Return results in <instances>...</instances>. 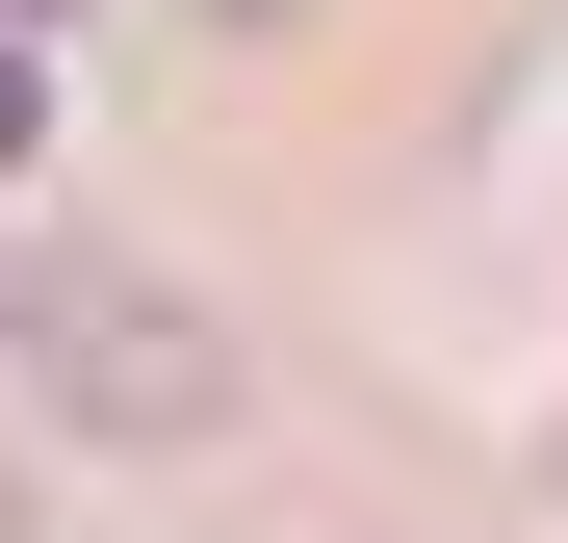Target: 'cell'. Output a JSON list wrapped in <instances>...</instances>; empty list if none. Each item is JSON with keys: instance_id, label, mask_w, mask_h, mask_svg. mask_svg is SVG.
Returning a JSON list of instances; mask_svg holds the SVG:
<instances>
[{"instance_id": "cell-1", "label": "cell", "mask_w": 568, "mask_h": 543, "mask_svg": "<svg viewBox=\"0 0 568 543\" xmlns=\"http://www.w3.org/2000/svg\"><path fill=\"white\" fill-rule=\"evenodd\" d=\"M0 336H27V389H52L78 440H233V336H207V285H155V259H104V233L27 259V311H0Z\"/></svg>"}, {"instance_id": "cell-2", "label": "cell", "mask_w": 568, "mask_h": 543, "mask_svg": "<svg viewBox=\"0 0 568 543\" xmlns=\"http://www.w3.org/2000/svg\"><path fill=\"white\" fill-rule=\"evenodd\" d=\"M0 155H27V52H0Z\"/></svg>"}]
</instances>
